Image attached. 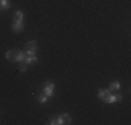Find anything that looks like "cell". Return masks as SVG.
<instances>
[{"instance_id": "obj_1", "label": "cell", "mask_w": 131, "mask_h": 125, "mask_svg": "<svg viewBox=\"0 0 131 125\" xmlns=\"http://www.w3.org/2000/svg\"><path fill=\"white\" fill-rule=\"evenodd\" d=\"M54 89H56V85L53 82H45L43 83V88H42L43 93H45L48 97H52V96L54 95Z\"/></svg>"}, {"instance_id": "obj_2", "label": "cell", "mask_w": 131, "mask_h": 125, "mask_svg": "<svg viewBox=\"0 0 131 125\" xmlns=\"http://www.w3.org/2000/svg\"><path fill=\"white\" fill-rule=\"evenodd\" d=\"M36 50H38V43H36V40H29V42L27 43L25 53L28 56H32V54H36Z\"/></svg>"}, {"instance_id": "obj_3", "label": "cell", "mask_w": 131, "mask_h": 125, "mask_svg": "<svg viewBox=\"0 0 131 125\" xmlns=\"http://www.w3.org/2000/svg\"><path fill=\"white\" fill-rule=\"evenodd\" d=\"M123 100V96L120 95V93H117V95H109L107 97H106L103 100V103H106V104H113V103H118V102H121Z\"/></svg>"}, {"instance_id": "obj_4", "label": "cell", "mask_w": 131, "mask_h": 125, "mask_svg": "<svg viewBox=\"0 0 131 125\" xmlns=\"http://www.w3.org/2000/svg\"><path fill=\"white\" fill-rule=\"evenodd\" d=\"M23 29H24V21L23 20H15L14 18V22L11 25V31L17 33V32H21Z\"/></svg>"}, {"instance_id": "obj_5", "label": "cell", "mask_w": 131, "mask_h": 125, "mask_svg": "<svg viewBox=\"0 0 131 125\" xmlns=\"http://www.w3.org/2000/svg\"><path fill=\"white\" fill-rule=\"evenodd\" d=\"M112 93V90L110 89H99V92H98V97L102 100V102H103V100L107 97L109 95H110Z\"/></svg>"}, {"instance_id": "obj_6", "label": "cell", "mask_w": 131, "mask_h": 125, "mask_svg": "<svg viewBox=\"0 0 131 125\" xmlns=\"http://www.w3.org/2000/svg\"><path fill=\"white\" fill-rule=\"evenodd\" d=\"M15 56H17V50H8V52H6V58L11 62H15Z\"/></svg>"}, {"instance_id": "obj_7", "label": "cell", "mask_w": 131, "mask_h": 125, "mask_svg": "<svg viewBox=\"0 0 131 125\" xmlns=\"http://www.w3.org/2000/svg\"><path fill=\"white\" fill-rule=\"evenodd\" d=\"M38 61V57H36V54H32V56H28L25 57V60H24V64L29 65V64H35V62Z\"/></svg>"}, {"instance_id": "obj_8", "label": "cell", "mask_w": 131, "mask_h": 125, "mask_svg": "<svg viewBox=\"0 0 131 125\" xmlns=\"http://www.w3.org/2000/svg\"><path fill=\"white\" fill-rule=\"evenodd\" d=\"M27 57V53L25 52H18L17 50V56H15V62H24V60H25Z\"/></svg>"}, {"instance_id": "obj_9", "label": "cell", "mask_w": 131, "mask_h": 125, "mask_svg": "<svg viewBox=\"0 0 131 125\" xmlns=\"http://www.w3.org/2000/svg\"><path fill=\"white\" fill-rule=\"evenodd\" d=\"M0 8H2V10H7V8H10V3H8V0H0Z\"/></svg>"}, {"instance_id": "obj_10", "label": "cell", "mask_w": 131, "mask_h": 125, "mask_svg": "<svg viewBox=\"0 0 131 125\" xmlns=\"http://www.w3.org/2000/svg\"><path fill=\"white\" fill-rule=\"evenodd\" d=\"M48 96L45 95V93H43V95H40V96H38V102L40 103V104H46V103H48Z\"/></svg>"}, {"instance_id": "obj_11", "label": "cell", "mask_w": 131, "mask_h": 125, "mask_svg": "<svg viewBox=\"0 0 131 125\" xmlns=\"http://www.w3.org/2000/svg\"><path fill=\"white\" fill-rule=\"evenodd\" d=\"M60 117H61V120H63L64 124H71V117L68 114H61Z\"/></svg>"}, {"instance_id": "obj_12", "label": "cell", "mask_w": 131, "mask_h": 125, "mask_svg": "<svg viewBox=\"0 0 131 125\" xmlns=\"http://www.w3.org/2000/svg\"><path fill=\"white\" fill-rule=\"evenodd\" d=\"M120 82H117V81H116V82H112L110 83V86H109V89H112V90H118V89H120Z\"/></svg>"}, {"instance_id": "obj_13", "label": "cell", "mask_w": 131, "mask_h": 125, "mask_svg": "<svg viewBox=\"0 0 131 125\" xmlns=\"http://www.w3.org/2000/svg\"><path fill=\"white\" fill-rule=\"evenodd\" d=\"M14 18H15V20H23V21H24V11H21V10H17V11H15V15H14Z\"/></svg>"}, {"instance_id": "obj_14", "label": "cell", "mask_w": 131, "mask_h": 125, "mask_svg": "<svg viewBox=\"0 0 131 125\" xmlns=\"http://www.w3.org/2000/svg\"><path fill=\"white\" fill-rule=\"evenodd\" d=\"M27 68H28V65H27V64H24V62H21V68H20V70H21V72H25V71H27Z\"/></svg>"}, {"instance_id": "obj_15", "label": "cell", "mask_w": 131, "mask_h": 125, "mask_svg": "<svg viewBox=\"0 0 131 125\" xmlns=\"http://www.w3.org/2000/svg\"><path fill=\"white\" fill-rule=\"evenodd\" d=\"M49 124H50V125H56V118H52V120L49 121Z\"/></svg>"}]
</instances>
